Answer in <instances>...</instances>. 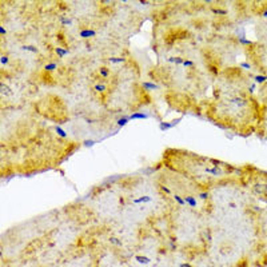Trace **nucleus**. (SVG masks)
<instances>
[{"label":"nucleus","instance_id":"nucleus-3","mask_svg":"<svg viewBox=\"0 0 267 267\" xmlns=\"http://www.w3.org/2000/svg\"><path fill=\"white\" fill-rule=\"evenodd\" d=\"M96 31L95 30H89V28H86V30H82L79 32V35L84 39H89V37H95L96 36Z\"/></svg>","mask_w":267,"mask_h":267},{"label":"nucleus","instance_id":"nucleus-8","mask_svg":"<svg viewBox=\"0 0 267 267\" xmlns=\"http://www.w3.org/2000/svg\"><path fill=\"white\" fill-rule=\"evenodd\" d=\"M135 259L139 262V263H143V264L150 263V258L144 257V255H136V257H135Z\"/></svg>","mask_w":267,"mask_h":267},{"label":"nucleus","instance_id":"nucleus-7","mask_svg":"<svg viewBox=\"0 0 267 267\" xmlns=\"http://www.w3.org/2000/svg\"><path fill=\"white\" fill-rule=\"evenodd\" d=\"M53 52H55L58 56H66L68 51L64 50V47H55V48H53Z\"/></svg>","mask_w":267,"mask_h":267},{"label":"nucleus","instance_id":"nucleus-6","mask_svg":"<svg viewBox=\"0 0 267 267\" xmlns=\"http://www.w3.org/2000/svg\"><path fill=\"white\" fill-rule=\"evenodd\" d=\"M58 68V64L56 63H48V64H44V67H43V69L44 71H48V72H52V71H55V69Z\"/></svg>","mask_w":267,"mask_h":267},{"label":"nucleus","instance_id":"nucleus-2","mask_svg":"<svg viewBox=\"0 0 267 267\" xmlns=\"http://www.w3.org/2000/svg\"><path fill=\"white\" fill-rule=\"evenodd\" d=\"M211 12L216 16H221V17H224V16H228V10L227 8H218V7H212L211 8Z\"/></svg>","mask_w":267,"mask_h":267},{"label":"nucleus","instance_id":"nucleus-1","mask_svg":"<svg viewBox=\"0 0 267 267\" xmlns=\"http://www.w3.org/2000/svg\"><path fill=\"white\" fill-rule=\"evenodd\" d=\"M239 179L255 200L267 205V171L251 164H243L241 166Z\"/></svg>","mask_w":267,"mask_h":267},{"label":"nucleus","instance_id":"nucleus-4","mask_svg":"<svg viewBox=\"0 0 267 267\" xmlns=\"http://www.w3.org/2000/svg\"><path fill=\"white\" fill-rule=\"evenodd\" d=\"M94 89L98 91V92H100V94H104L107 89H108V86H107V83H104V82H96L95 84H94Z\"/></svg>","mask_w":267,"mask_h":267},{"label":"nucleus","instance_id":"nucleus-5","mask_svg":"<svg viewBox=\"0 0 267 267\" xmlns=\"http://www.w3.org/2000/svg\"><path fill=\"white\" fill-rule=\"evenodd\" d=\"M98 72H99V75H100L102 79H108L110 76H111V71H110V68L107 66H102Z\"/></svg>","mask_w":267,"mask_h":267},{"label":"nucleus","instance_id":"nucleus-9","mask_svg":"<svg viewBox=\"0 0 267 267\" xmlns=\"http://www.w3.org/2000/svg\"><path fill=\"white\" fill-rule=\"evenodd\" d=\"M143 86H144L146 88H150V89H158V86L152 84V83H143Z\"/></svg>","mask_w":267,"mask_h":267}]
</instances>
